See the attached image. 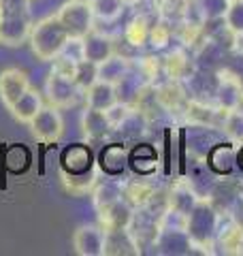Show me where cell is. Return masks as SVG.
I'll use <instances>...</instances> for the list:
<instances>
[{
    "instance_id": "22",
    "label": "cell",
    "mask_w": 243,
    "mask_h": 256,
    "mask_svg": "<svg viewBox=\"0 0 243 256\" xmlns=\"http://www.w3.org/2000/svg\"><path fill=\"white\" fill-rule=\"evenodd\" d=\"M128 162L139 175H152L158 169V152L150 143H136V148L128 152Z\"/></svg>"
},
{
    "instance_id": "11",
    "label": "cell",
    "mask_w": 243,
    "mask_h": 256,
    "mask_svg": "<svg viewBox=\"0 0 243 256\" xmlns=\"http://www.w3.org/2000/svg\"><path fill=\"white\" fill-rule=\"evenodd\" d=\"M98 224L109 230V228H128L132 222V214H134V207L126 201L124 196L118 198L104 207H98Z\"/></svg>"
},
{
    "instance_id": "39",
    "label": "cell",
    "mask_w": 243,
    "mask_h": 256,
    "mask_svg": "<svg viewBox=\"0 0 243 256\" xmlns=\"http://www.w3.org/2000/svg\"><path fill=\"white\" fill-rule=\"evenodd\" d=\"M237 164L243 169V143H241V148H237Z\"/></svg>"
},
{
    "instance_id": "38",
    "label": "cell",
    "mask_w": 243,
    "mask_h": 256,
    "mask_svg": "<svg viewBox=\"0 0 243 256\" xmlns=\"http://www.w3.org/2000/svg\"><path fill=\"white\" fill-rule=\"evenodd\" d=\"M162 70V60L156 58V56H143L141 58V75L148 77V79H156Z\"/></svg>"
},
{
    "instance_id": "42",
    "label": "cell",
    "mask_w": 243,
    "mask_h": 256,
    "mask_svg": "<svg viewBox=\"0 0 243 256\" xmlns=\"http://www.w3.org/2000/svg\"><path fill=\"white\" fill-rule=\"evenodd\" d=\"M126 2H136V0H126Z\"/></svg>"
},
{
    "instance_id": "4",
    "label": "cell",
    "mask_w": 243,
    "mask_h": 256,
    "mask_svg": "<svg viewBox=\"0 0 243 256\" xmlns=\"http://www.w3.org/2000/svg\"><path fill=\"white\" fill-rule=\"evenodd\" d=\"M154 248L162 256H186L194 252V246L190 242L188 233H186V224L173 226L164 216L160 218L158 235L154 239Z\"/></svg>"
},
{
    "instance_id": "26",
    "label": "cell",
    "mask_w": 243,
    "mask_h": 256,
    "mask_svg": "<svg viewBox=\"0 0 243 256\" xmlns=\"http://www.w3.org/2000/svg\"><path fill=\"white\" fill-rule=\"evenodd\" d=\"M190 66H192L190 58L182 50L171 52L164 60H162V70H164V75L168 79H175V82H180V79H188L192 75L190 73Z\"/></svg>"
},
{
    "instance_id": "25",
    "label": "cell",
    "mask_w": 243,
    "mask_h": 256,
    "mask_svg": "<svg viewBox=\"0 0 243 256\" xmlns=\"http://www.w3.org/2000/svg\"><path fill=\"white\" fill-rule=\"evenodd\" d=\"M128 73H130V64H128L126 56H120V54H113L111 58H107L102 64H98V79L102 82H109V84H120Z\"/></svg>"
},
{
    "instance_id": "8",
    "label": "cell",
    "mask_w": 243,
    "mask_h": 256,
    "mask_svg": "<svg viewBox=\"0 0 243 256\" xmlns=\"http://www.w3.org/2000/svg\"><path fill=\"white\" fill-rule=\"evenodd\" d=\"M214 98H216V105L220 107L222 111L239 109L241 100H243L237 77H234L232 73H228L226 68H220V70H218V86H216Z\"/></svg>"
},
{
    "instance_id": "23",
    "label": "cell",
    "mask_w": 243,
    "mask_h": 256,
    "mask_svg": "<svg viewBox=\"0 0 243 256\" xmlns=\"http://www.w3.org/2000/svg\"><path fill=\"white\" fill-rule=\"evenodd\" d=\"M98 164L107 175L124 173L126 164H128V150L122 146V143H109V146L100 152Z\"/></svg>"
},
{
    "instance_id": "9",
    "label": "cell",
    "mask_w": 243,
    "mask_h": 256,
    "mask_svg": "<svg viewBox=\"0 0 243 256\" xmlns=\"http://www.w3.org/2000/svg\"><path fill=\"white\" fill-rule=\"evenodd\" d=\"M72 248L79 256H102L104 254V228L100 226H79L72 235Z\"/></svg>"
},
{
    "instance_id": "32",
    "label": "cell",
    "mask_w": 243,
    "mask_h": 256,
    "mask_svg": "<svg viewBox=\"0 0 243 256\" xmlns=\"http://www.w3.org/2000/svg\"><path fill=\"white\" fill-rule=\"evenodd\" d=\"M158 11L162 20L180 22L190 13V0H158Z\"/></svg>"
},
{
    "instance_id": "21",
    "label": "cell",
    "mask_w": 243,
    "mask_h": 256,
    "mask_svg": "<svg viewBox=\"0 0 243 256\" xmlns=\"http://www.w3.org/2000/svg\"><path fill=\"white\" fill-rule=\"evenodd\" d=\"M62 178V186L66 192H70L72 196H84L88 192H92L94 186L98 184V173H96V166L86 173H66L60 171Z\"/></svg>"
},
{
    "instance_id": "10",
    "label": "cell",
    "mask_w": 243,
    "mask_h": 256,
    "mask_svg": "<svg viewBox=\"0 0 243 256\" xmlns=\"http://www.w3.org/2000/svg\"><path fill=\"white\" fill-rule=\"evenodd\" d=\"M30 90V79L22 68H4L0 73V100L9 109L22 94Z\"/></svg>"
},
{
    "instance_id": "37",
    "label": "cell",
    "mask_w": 243,
    "mask_h": 256,
    "mask_svg": "<svg viewBox=\"0 0 243 256\" xmlns=\"http://www.w3.org/2000/svg\"><path fill=\"white\" fill-rule=\"evenodd\" d=\"M222 68H226L228 73H232L234 77H237L239 88H241V96H243V54L226 56L224 62H222Z\"/></svg>"
},
{
    "instance_id": "41",
    "label": "cell",
    "mask_w": 243,
    "mask_h": 256,
    "mask_svg": "<svg viewBox=\"0 0 243 256\" xmlns=\"http://www.w3.org/2000/svg\"><path fill=\"white\" fill-rule=\"evenodd\" d=\"M81 2H92V0H81Z\"/></svg>"
},
{
    "instance_id": "12",
    "label": "cell",
    "mask_w": 243,
    "mask_h": 256,
    "mask_svg": "<svg viewBox=\"0 0 243 256\" xmlns=\"http://www.w3.org/2000/svg\"><path fill=\"white\" fill-rule=\"evenodd\" d=\"M104 254L107 256H136L141 254V244L134 239L130 228L104 230Z\"/></svg>"
},
{
    "instance_id": "15",
    "label": "cell",
    "mask_w": 243,
    "mask_h": 256,
    "mask_svg": "<svg viewBox=\"0 0 243 256\" xmlns=\"http://www.w3.org/2000/svg\"><path fill=\"white\" fill-rule=\"evenodd\" d=\"M81 130H84L86 139L100 141L113 132V124L107 116V111H100V109L86 105L84 114H81Z\"/></svg>"
},
{
    "instance_id": "19",
    "label": "cell",
    "mask_w": 243,
    "mask_h": 256,
    "mask_svg": "<svg viewBox=\"0 0 243 256\" xmlns=\"http://www.w3.org/2000/svg\"><path fill=\"white\" fill-rule=\"evenodd\" d=\"M86 96V105L88 107H94V109H100V111H107L118 102V90L116 86L109 84V82H102L98 79L96 84H92L88 90L84 92Z\"/></svg>"
},
{
    "instance_id": "34",
    "label": "cell",
    "mask_w": 243,
    "mask_h": 256,
    "mask_svg": "<svg viewBox=\"0 0 243 256\" xmlns=\"http://www.w3.org/2000/svg\"><path fill=\"white\" fill-rule=\"evenodd\" d=\"M230 0H196V11L200 13L202 22H218L224 20Z\"/></svg>"
},
{
    "instance_id": "17",
    "label": "cell",
    "mask_w": 243,
    "mask_h": 256,
    "mask_svg": "<svg viewBox=\"0 0 243 256\" xmlns=\"http://www.w3.org/2000/svg\"><path fill=\"white\" fill-rule=\"evenodd\" d=\"M94 169V158L92 152L88 146H81V143H75L62 152V169L66 173H86Z\"/></svg>"
},
{
    "instance_id": "36",
    "label": "cell",
    "mask_w": 243,
    "mask_h": 256,
    "mask_svg": "<svg viewBox=\"0 0 243 256\" xmlns=\"http://www.w3.org/2000/svg\"><path fill=\"white\" fill-rule=\"evenodd\" d=\"M218 242L224 248V252H239L243 246V228L232 222L226 230L218 233Z\"/></svg>"
},
{
    "instance_id": "5",
    "label": "cell",
    "mask_w": 243,
    "mask_h": 256,
    "mask_svg": "<svg viewBox=\"0 0 243 256\" xmlns=\"http://www.w3.org/2000/svg\"><path fill=\"white\" fill-rule=\"evenodd\" d=\"M58 20L66 28L70 38H84L88 32L94 30V11L90 2L81 0H68L58 9Z\"/></svg>"
},
{
    "instance_id": "29",
    "label": "cell",
    "mask_w": 243,
    "mask_h": 256,
    "mask_svg": "<svg viewBox=\"0 0 243 256\" xmlns=\"http://www.w3.org/2000/svg\"><path fill=\"white\" fill-rule=\"evenodd\" d=\"M92 11L94 20L102 22H116L126 6V0H92Z\"/></svg>"
},
{
    "instance_id": "16",
    "label": "cell",
    "mask_w": 243,
    "mask_h": 256,
    "mask_svg": "<svg viewBox=\"0 0 243 256\" xmlns=\"http://www.w3.org/2000/svg\"><path fill=\"white\" fill-rule=\"evenodd\" d=\"M198 201H200V196L196 194V190L190 186V182L188 180H180V182H175V186L171 188V192H168L166 207L171 212L180 214V216L186 218V216L194 210V205H196Z\"/></svg>"
},
{
    "instance_id": "33",
    "label": "cell",
    "mask_w": 243,
    "mask_h": 256,
    "mask_svg": "<svg viewBox=\"0 0 243 256\" xmlns=\"http://www.w3.org/2000/svg\"><path fill=\"white\" fill-rule=\"evenodd\" d=\"M224 26L234 38L243 36V0H230L224 13Z\"/></svg>"
},
{
    "instance_id": "28",
    "label": "cell",
    "mask_w": 243,
    "mask_h": 256,
    "mask_svg": "<svg viewBox=\"0 0 243 256\" xmlns=\"http://www.w3.org/2000/svg\"><path fill=\"white\" fill-rule=\"evenodd\" d=\"M72 79H75V84L86 92L92 84L98 82V64L81 58L79 62H75V68H72Z\"/></svg>"
},
{
    "instance_id": "14",
    "label": "cell",
    "mask_w": 243,
    "mask_h": 256,
    "mask_svg": "<svg viewBox=\"0 0 243 256\" xmlns=\"http://www.w3.org/2000/svg\"><path fill=\"white\" fill-rule=\"evenodd\" d=\"M205 162L216 175H230L232 169L237 166V148H234V143L232 141L214 143L205 156Z\"/></svg>"
},
{
    "instance_id": "18",
    "label": "cell",
    "mask_w": 243,
    "mask_h": 256,
    "mask_svg": "<svg viewBox=\"0 0 243 256\" xmlns=\"http://www.w3.org/2000/svg\"><path fill=\"white\" fill-rule=\"evenodd\" d=\"M113 132H120L122 139H126V141H136L148 132V114H143L141 109L130 105L128 114L122 118V122L116 128H113Z\"/></svg>"
},
{
    "instance_id": "35",
    "label": "cell",
    "mask_w": 243,
    "mask_h": 256,
    "mask_svg": "<svg viewBox=\"0 0 243 256\" xmlns=\"http://www.w3.org/2000/svg\"><path fill=\"white\" fill-rule=\"evenodd\" d=\"M171 36H173V30L168 26V22L160 20L156 24H152L148 43L154 47V50H164V47H168V43H171Z\"/></svg>"
},
{
    "instance_id": "3",
    "label": "cell",
    "mask_w": 243,
    "mask_h": 256,
    "mask_svg": "<svg viewBox=\"0 0 243 256\" xmlns=\"http://www.w3.org/2000/svg\"><path fill=\"white\" fill-rule=\"evenodd\" d=\"M30 30L28 0H0V43L18 47L30 38Z\"/></svg>"
},
{
    "instance_id": "27",
    "label": "cell",
    "mask_w": 243,
    "mask_h": 256,
    "mask_svg": "<svg viewBox=\"0 0 243 256\" xmlns=\"http://www.w3.org/2000/svg\"><path fill=\"white\" fill-rule=\"evenodd\" d=\"M150 28L152 24L145 15H134V18L126 24L124 30V38L130 47H143L150 41Z\"/></svg>"
},
{
    "instance_id": "40",
    "label": "cell",
    "mask_w": 243,
    "mask_h": 256,
    "mask_svg": "<svg viewBox=\"0 0 243 256\" xmlns=\"http://www.w3.org/2000/svg\"><path fill=\"white\" fill-rule=\"evenodd\" d=\"M239 190H241V196H243V182H239Z\"/></svg>"
},
{
    "instance_id": "6",
    "label": "cell",
    "mask_w": 243,
    "mask_h": 256,
    "mask_svg": "<svg viewBox=\"0 0 243 256\" xmlns=\"http://www.w3.org/2000/svg\"><path fill=\"white\" fill-rule=\"evenodd\" d=\"M45 96H47L50 105L58 107V109H68L84 96V90L75 84L72 77L52 68V73L45 82Z\"/></svg>"
},
{
    "instance_id": "1",
    "label": "cell",
    "mask_w": 243,
    "mask_h": 256,
    "mask_svg": "<svg viewBox=\"0 0 243 256\" xmlns=\"http://www.w3.org/2000/svg\"><path fill=\"white\" fill-rule=\"evenodd\" d=\"M186 233L192 246L200 252H214L220 233V212L209 198H200L194 210L186 216Z\"/></svg>"
},
{
    "instance_id": "13",
    "label": "cell",
    "mask_w": 243,
    "mask_h": 256,
    "mask_svg": "<svg viewBox=\"0 0 243 256\" xmlns=\"http://www.w3.org/2000/svg\"><path fill=\"white\" fill-rule=\"evenodd\" d=\"M81 54H84L86 60H90L94 64H102L104 60L116 54V45H113V38L109 34L90 30L81 38Z\"/></svg>"
},
{
    "instance_id": "20",
    "label": "cell",
    "mask_w": 243,
    "mask_h": 256,
    "mask_svg": "<svg viewBox=\"0 0 243 256\" xmlns=\"http://www.w3.org/2000/svg\"><path fill=\"white\" fill-rule=\"evenodd\" d=\"M40 109H43V96H40L34 88H30L26 94L20 96V100H15L9 107L11 116L22 124H30Z\"/></svg>"
},
{
    "instance_id": "7",
    "label": "cell",
    "mask_w": 243,
    "mask_h": 256,
    "mask_svg": "<svg viewBox=\"0 0 243 256\" xmlns=\"http://www.w3.org/2000/svg\"><path fill=\"white\" fill-rule=\"evenodd\" d=\"M28 126H30V134L38 143H56L64 132V118L58 107L43 105V109L34 116V120Z\"/></svg>"
},
{
    "instance_id": "2",
    "label": "cell",
    "mask_w": 243,
    "mask_h": 256,
    "mask_svg": "<svg viewBox=\"0 0 243 256\" xmlns=\"http://www.w3.org/2000/svg\"><path fill=\"white\" fill-rule=\"evenodd\" d=\"M68 32L62 26V22L58 20V15H47L40 22L32 24L30 30V47L32 54L43 62H54L64 50V45L68 43Z\"/></svg>"
},
{
    "instance_id": "24",
    "label": "cell",
    "mask_w": 243,
    "mask_h": 256,
    "mask_svg": "<svg viewBox=\"0 0 243 256\" xmlns=\"http://www.w3.org/2000/svg\"><path fill=\"white\" fill-rule=\"evenodd\" d=\"M122 192H124V198L128 203H130L134 210L136 207H145L154 203V198H156V190H154V186L150 182L145 180H132L122 186Z\"/></svg>"
},
{
    "instance_id": "31",
    "label": "cell",
    "mask_w": 243,
    "mask_h": 256,
    "mask_svg": "<svg viewBox=\"0 0 243 256\" xmlns=\"http://www.w3.org/2000/svg\"><path fill=\"white\" fill-rule=\"evenodd\" d=\"M220 126H222V130L228 134V139L232 143H243V111L241 109L224 111Z\"/></svg>"
},
{
    "instance_id": "30",
    "label": "cell",
    "mask_w": 243,
    "mask_h": 256,
    "mask_svg": "<svg viewBox=\"0 0 243 256\" xmlns=\"http://www.w3.org/2000/svg\"><path fill=\"white\" fill-rule=\"evenodd\" d=\"M124 196V192H122V186L120 184H113V182H104V184H96L94 190H92V198H94V207L98 210V207H104L113 201H118V198Z\"/></svg>"
}]
</instances>
